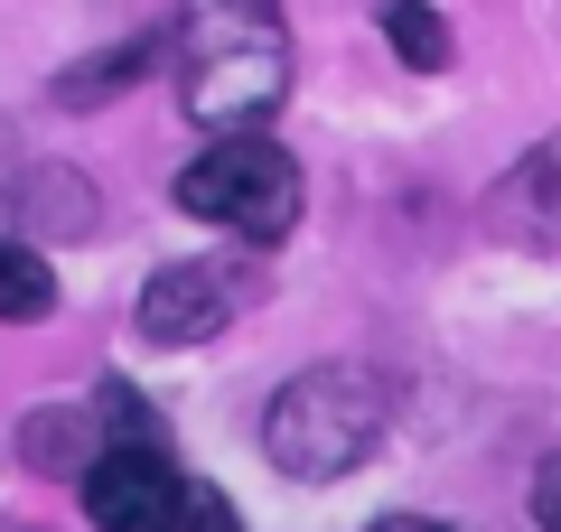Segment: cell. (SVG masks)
<instances>
[{
    "label": "cell",
    "mask_w": 561,
    "mask_h": 532,
    "mask_svg": "<svg viewBox=\"0 0 561 532\" xmlns=\"http://www.w3.org/2000/svg\"><path fill=\"white\" fill-rule=\"evenodd\" d=\"M290 94L280 0H187L179 28V103L206 131H243Z\"/></svg>",
    "instance_id": "1"
},
{
    "label": "cell",
    "mask_w": 561,
    "mask_h": 532,
    "mask_svg": "<svg viewBox=\"0 0 561 532\" xmlns=\"http://www.w3.org/2000/svg\"><path fill=\"white\" fill-rule=\"evenodd\" d=\"M383 420H393V393H383L365 365H309V374H290L272 393L262 449H272L280 476L328 486V476H356L365 458L383 449Z\"/></svg>",
    "instance_id": "2"
},
{
    "label": "cell",
    "mask_w": 561,
    "mask_h": 532,
    "mask_svg": "<svg viewBox=\"0 0 561 532\" xmlns=\"http://www.w3.org/2000/svg\"><path fill=\"white\" fill-rule=\"evenodd\" d=\"M179 206L197 224L243 234V243H280L290 224H300V159L280 150V140H262L253 122H243V131H216V150L187 159Z\"/></svg>",
    "instance_id": "3"
},
{
    "label": "cell",
    "mask_w": 561,
    "mask_h": 532,
    "mask_svg": "<svg viewBox=\"0 0 561 532\" xmlns=\"http://www.w3.org/2000/svg\"><path fill=\"white\" fill-rule=\"evenodd\" d=\"M187 476L160 458V439H113V449L84 467V513L94 532H169Z\"/></svg>",
    "instance_id": "4"
},
{
    "label": "cell",
    "mask_w": 561,
    "mask_h": 532,
    "mask_svg": "<svg viewBox=\"0 0 561 532\" xmlns=\"http://www.w3.org/2000/svg\"><path fill=\"white\" fill-rule=\"evenodd\" d=\"M486 224H496V243H524V253H552L561 243V131L534 140V150L486 187Z\"/></svg>",
    "instance_id": "5"
},
{
    "label": "cell",
    "mask_w": 561,
    "mask_h": 532,
    "mask_svg": "<svg viewBox=\"0 0 561 532\" xmlns=\"http://www.w3.org/2000/svg\"><path fill=\"white\" fill-rule=\"evenodd\" d=\"M225 317H234V290H225L206 262H169V271H150V290H140V336H150V346H206Z\"/></svg>",
    "instance_id": "6"
},
{
    "label": "cell",
    "mask_w": 561,
    "mask_h": 532,
    "mask_svg": "<svg viewBox=\"0 0 561 532\" xmlns=\"http://www.w3.org/2000/svg\"><path fill=\"white\" fill-rule=\"evenodd\" d=\"M160 47H169V38H122V47H103L94 66H66V76H57V103H76V113H84V103H103V94H122V84H140L150 66H160Z\"/></svg>",
    "instance_id": "7"
},
{
    "label": "cell",
    "mask_w": 561,
    "mask_h": 532,
    "mask_svg": "<svg viewBox=\"0 0 561 532\" xmlns=\"http://www.w3.org/2000/svg\"><path fill=\"white\" fill-rule=\"evenodd\" d=\"M20 187H28L20 216L38 224V234H84V224H94V187H84V177H66V169H28Z\"/></svg>",
    "instance_id": "8"
},
{
    "label": "cell",
    "mask_w": 561,
    "mask_h": 532,
    "mask_svg": "<svg viewBox=\"0 0 561 532\" xmlns=\"http://www.w3.org/2000/svg\"><path fill=\"white\" fill-rule=\"evenodd\" d=\"M383 38H393V57L412 66V76H440L449 66V20L431 0H383Z\"/></svg>",
    "instance_id": "9"
},
{
    "label": "cell",
    "mask_w": 561,
    "mask_h": 532,
    "mask_svg": "<svg viewBox=\"0 0 561 532\" xmlns=\"http://www.w3.org/2000/svg\"><path fill=\"white\" fill-rule=\"evenodd\" d=\"M47 309H57V271H47L28 243H0V317L28 327V317H47Z\"/></svg>",
    "instance_id": "10"
},
{
    "label": "cell",
    "mask_w": 561,
    "mask_h": 532,
    "mask_svg": "<svg viewBox=\"0 0 561 532\" xmlns=\"http://www.w3.org/2000/svg\"><path fill=\"white\" fill-rule=\"evenodd\" d=\"M169 532H243V513L225 505L216 486H197V476H187V486H179V513H169Z\"/></svg>",
    "instance_id": "11"
},
{
    "label": "cell",
    "mask_w": 561,
    "mask_h": 532,
    "mask_svg": "<svg viewBox=\"0 0 561 532\" xmlns=\"http://www.w3.org/2000/svg\"><path fill=\"white\" fill-rule=\"evenodd\" d=\"M534 513H542V532H561V449L534 467Z\"/></svg>",
    "instance_id": "12"
},
{
    "label": "cell",
    "mask_w": 561,
    "mask_h": 532,
    "mask_svg": "<svg viewBox=\"0 0 561 532\" xmlns=\"http://www.w3.org/2000/svg\"><path fill=\"white\" fill-rule=\"evenodd\" d=\"M375 532H449V523H431V513H383Z\"/></svg>",
    "instance_id": "13"
},
{
    "label": "cell",
    "mask_w": 561,
    "mask_h": 532,
    "mask_svg": "<svg viewBox=\"0 0 561 532\" xmlns=\"http://www.w3.org/2000/svg\"><path fill=\"white\" fill-rule=\"evenodd\" d=\"M0 177H10V150H0Z\"/></svg>",
    "instance_id": "14"
}]
</instances>
